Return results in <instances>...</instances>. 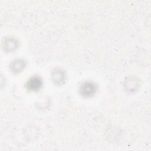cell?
Instances as JSON below:
<instances>
[{"mask_svg":"<svg viewBox=\"0 0 151 151\" xmlns=\"http://www.w3.org/2000/svg\"><path fill=\"white\" fill-rule=\"evenodd\" d=\"M98 90L97 85L92 81H86L81 84L78 88L79 94L84 98L94 96Z\"/></svg>","mask_w":151,"mask_h":151,"instance_id":"obj_1","label":"cell"},{"mask_svg":"<svg viewBox=\"0 0 151 151\" xmlns=\"http://www.w3.org/2000/svg\"><path fill=\"white\" fill-rule=\"evenodd\" d=\"M26 65L27 63L24 59L17 58L11 63L9 65V69L13 74H17L22 72L25 69Z\"/></svg>","mask_w":151,"mask_h":151,"instance_id":"obj_6","label":"cell"},{"mask_svg":"<svg viewBox=\"0 0 151 151\" xmlns=\"http://www.w3.org/2000/svg\"><path fill=\"white\" fill-rule=\"evenodd\" d=\"M124 90L129 94H133L137 91L140 87V81L137 77L129 76L124 81L123 84Z\"/></svg>","mask_w":151,"mask_h":151,"instance_id":"obj_2","label":"cell"},{"mask_svg":"<svg viewBox=\"0 0 151 151\" xmlns=\"http://www.w3.org/2000/svg\"><path fill=\"white\" fill-rule=\"evenodd\" d=\"M66 76L65 70L58 67L54 68L51 73V80L56 86L62 85L66 80Z\"/></svg>","mask_w":151,"mask_h":151,"instance_id":"obj_4","label":"cell"},{"mask_svg":"<svg viewBox=\"0 0 151 151\" xmlns=\"http://www.w3.org/2000/svg\"><path fill=\"white\" fill-rule=\"evenodd\" d=\"M19 46L18 40L14 37L5 38L2 42V48L6 52H12L18 49Z\"/></svg>","mask_w":151,"mask_h":151,"instance_id":"obj_5","label":"cell"},{"mask_svg":"<svg viewBox=\"0 0 151 151\" xmlns=\"http://www.w3.org/2000/svg\"><path fill=\"white\" fill-rule=\"evenodd\" d=\"M43 81L42 78L38 75L29 77L25 83V87L28 91L36 92L39 91L42 87Z\"/></svg>","mask_w":151,"mask_h":151,"instance_id":"obj_3","label":"cell"}]
</instances>
